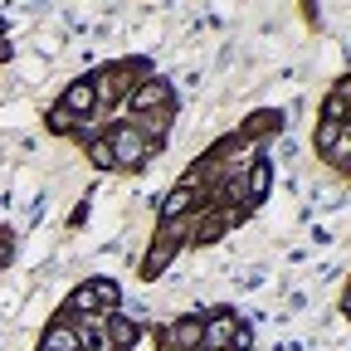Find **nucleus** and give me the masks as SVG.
I'll return each instance as SVG.
<instances>
[{
	"mask_svg": "<svg viewBox=\"0 0 351 351\" xmlns=\"http://www.w3.org/2000/svg\"><path fill=\"white\" fill-rule=\"evenodd\" d=\"M108 147H112V161H117V166H142V161L152 156V142L137 132V122H132V127H112Z\"/></svg>",
	"mask_w": 351,
	"mask_h": 351,
	"instance_id": "obj_1",
	"label": "nucleus"
},
{
	"mask_svg": "<svg viewBox=\"0 0 351 351\" xmlns=\"http://www.w3.org/2000/svg\"><path fill=\"white\" fill-rule=\"evenodd\" d=\"M69 117H88L98 108V88H93V78H78V83H69V93H64V103H59Z\"/></svg>",
	"mask_w": 351,
	"mask_h": 351,
	"instance_id": "obj_2",
	"label": "nucleus"
},
{
	"mask_svg": "<svg viewBox=\"0 0 351 351\" xmlns=\"http://www.w3.org/2000/svg\"><path fill=\"white\" fill-rule=\"evenodd\" d=\"M269 186H274L269 161H254V176H249V186H244V205H258L263 195H269Z\"/></svg>",
	"mask_w": 351,
	"mask_h": 351,
	"instance_id": "obj_3",
	"label": "nucleus"
},
{
	"mask_svg": "<svg viewBox=\"0 0 351 351\" xmlns=\"http://www.w3.org/2000/svg\"><path fill=\"white\" fill-rule=\"evenodd\" d=\"M166 93H171V88H166L161 78H147V83L137 88V93H132V112H142V108H156V103H166Z\"/></svg>",
	"mask_w": 351,
	"mask_h": 351,
	"instance_id": "obj_4",
	"label": "nucleus"
},
{
	"mask_svg": "<svg viewBox=\"0 0 351 351\" xmlns=\"http://www.w3.org/2000/svg\"><path fill=\"white\" fill-rule=\"evenodd\" d=\"M78 346H83V337H78L69 322H59V327L44 332V351H78Z\"/></svg>",
	"mask_w": 351,
	"mask_h": 351,
	"instance_id": "obj_5",
	"label": "nucleus"
},
{
	"mask_svg": "<svg viewBox=\"0 0 351 351\" xmlns=\"http://www.w3.org/2000/svg\"><path fill=\"white\" fill-rule=\"evenodd\" d=\"M176 249H181V239H176L171 230H161V234H156V249H152V258H147V274H161V263L176 258Z\"/></svg>",
	"mask_w": 351,
	"mask_h": 351,
	"instance_id": "obj_6",
	"label": "nucleus"
},
{
	"mask_svg": "<svg viewBox=\"0 0 351 351\" xmlns=\"http://www.w3.org/2000/svg\"><path fill=\"white\" fill-rule=\"evenodd\" d=\"M234 219H239V210H219L215 219H205V225L195 230V244H215V234H225V230L234 225Z\"/></svg>",
	"mask_w": 351,
	"mask_h": 351,
	"instance_id": "obj_7",
	"label": "nucleus"
},
{
	"mask_svg": "<svg viewBox=\"0 0 351 351\" xmlns=\"http://www.w3.org/2000/svg\"><path fill=\"white\" fill-rule=\"evenodd\" d=\"M191 200H195V191H191V186H181V191H171V195H166V205H161V215H166V219H176V215H186V210H191Z\"/></svg>",
	"mask_w": 351,
	"mask_h": 351,
	"instance_id": "obj_8",
	"label": "nucleus"
},
{
	"mask_svg": "<svg viewBox=\"0 0 351 351\" xmlns=\"http://www.w3.org/2000/svg\"><path fill=\"white\" fill-rule=\"evenodd\" d=\"M112 322V346H132V341H137V322H122V317H108Z\"/></svg>",
	"mask_w": 351,
	"mask_h": 351,
	"instance_id": "obj_9",
	"label": "nucleus"
},
{
	"mask_svg": "<svg viewBox=\"0 0 351 351\" xmlns=\"http://www.w3.org/2000/svg\"><path fill=\"white\" fill-rule=\"evenodd\" d=\"M171 337L181 341V346H200V337H205V322H181V327H176Z\"/></svg>",
	"mask_w": 351,
	"mask_h": 351,
	"instance_id": "obj_10",
	"label": "nucleus"
},
{
	"mask_svg": "<svg viewBox=\"0 0 351 351\" xmlns=\"http://www.w3.org/2000/svg\"><path fill=\"white\" fill-rule=\"evenodd\" d=\"M93 166H98V171H112V166H117V161H112V147H108V142H93Z\"/></svg>",
	"mask_w": 351,
	"mask_h": 351,
	"instance_id": "obj_11",
	"label": "nucleus"
},
{
	"mask_svg": "<svg viewBox=\"0 0 351 351\" xmlns=\"http://www.w3.org/2000/svg\"><path fill=\"white\" fill-rule=\"evenodd\" d=\"M249 132H278V112H258V117H249Z\"/></svg>",
	"mask_w": 351,
	"mask_h": 351,
	"instance_id": "obj_12",
	"label": "nucleus"
},
{
	"mask_svg": "<svg viewBox=\"0 0 351 351\" xmlns=\"http://www.w3.org/2000/svg\"><path fill=\"white\" fill-rule=\"evenodd\" d=\"M0 59H5V44H0Z\"/></svg>",
	"mask_w": 351,
	"mask_h": 351,
	"instance_id": "obj_13",
	"label": "nucleus"
}]
</instances>
